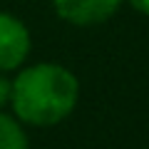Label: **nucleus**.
<instances>
[{"instance_id": "f257e3e1", "label": "nucleus", "mask_w": 149, "mask_h": 149, "mask_svg": "<svg viewBox=\"0 0 149 149\" xmlns=\"http://www.w3.org/2000/svg\"><path fill=\"white\" fill-rule=\"evenodd\" d=\"M80 100V82L67 67L40 62L17 72L10 90L15 117L32 127H55L72 114Z\"/></svg>"}, {"instance_id": "f03ea898", "label": "nucleus", "mask_w": 149, "mask_h": 149, "mask_svg": "<svg viewBox=\"0 0 149 149\" xmlns=\"http://www.w3.org/2000/svg\"><path fill=\"white\" fill-rule=\"evenodd\" d=\"M30 55V32L17 17L0 13V72L17 70Z\"/></svg>"}, {"instance_id": "7ed1b4c3", "label": "nucleus", "mask_w": 149, "mask_h": 149, "mask_svg": "<svg viewBox=\"0 0 149 149\" xmlns=\"http://www.w3.org/2000/svg\"><path fill=\"white\" fill-rule=\"evenodd\" d=\"M62 20L72 25H100L119 10L122 0H52Z\"/></svg>"}, {"instance_id": "20e7f679", "label": "nucleus", "mask_w": 149, "mask_h": 149, "mask_svg": "<svg viewBox=\"0 0 149 149\" xmlns=\"http://www.w3.org/2000/svg\"><path fill=\"white\" fill-rule=\"evenodd\" d=\"M0 149H30L20 119L0 109Z\"/></svg>"}, {"instance_id": "39448f33", "label": "nucleus", "mask_w": 149, "mask_h": 149, "mask_svg": "<svg viewBox=\"0 0 149 149\" xmlns=\"http://www.w3.org/2000/svg\"><path fill=\"white\" fill-rule=\"evenodd\" d=\"M10 90H13V80H8L5 72H0V109L10 104Z\"/></svg>"}, {"instance_id": "423d86ee", "label": "nucleus", "mask_w": 149, "mask_h": 149, "mask_svg": "<svg viewBox=\"0 0 149 149\" xmlns=\"http://www.w3.org/2000/svg\"><path fill=\"white\" fill-rule=\"evenodd\" d=\"M134 8H137L139 13H144V15H149V0H129Z\"/></svg>"}]
</instances>
